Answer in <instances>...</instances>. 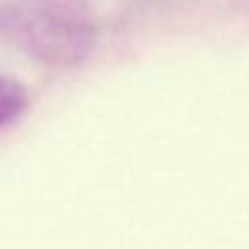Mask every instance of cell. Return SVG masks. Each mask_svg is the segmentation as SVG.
Wrapping results in <instances>:
<instances>
[{
    "label": "cell",
    "mask_w": 249,
    "mask_h": 249,
    "mask_svg": "<svg viewBox=\"0 0 249 249\" xmlns=\"http://www.w3.org/2000/svg\"><path fill=\"white\" fill-rule=\"evenodd\" d=\"M0 37L47 66L72 68L91 54L97 25L86 0H2Z\"/></svg>",
    "instance_id": "cell-1"
},
{
    "label": "cell",
    "mask_w": 249,
    "mask_h": 249,
    "mask_svg": "<svg viewBox=\"0 0 249 249\" xmlns=\"http://www.w3.org/2000/svg\"><path fill=\"white\" fill-rule=\"evenodd\" d=\"M27 103L25 88L18 80L0 74V128L14 123L25 111Z\"/></svg>",
    "instance_id": "cell-2"
}]
</instances>
